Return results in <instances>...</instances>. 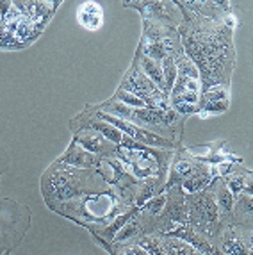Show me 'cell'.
Returning a JSON list of instances; mask_svg holds the SVG:
<instances>
[{"mask_svg":"<svg viewBox=\"0 0 253 255\" xmlns=\"http://www.w3.org/2000/svg\"><path fill=\"white\" fill-rule=\"evenodd\" d=\"M236 204V214L237 216H252L253 213V205H252V196L246 195V196H239Z\"/></svg>","mask_w":253,"mask_h":255,"instance_id":"obj_16","label":"cell"},{"mask_svg":"<svg viewBox=\"0 0 253 255\" xmlns=\"http://www.w3.org/2000/svg\"><path fill=\"white\" fill-rule=\"evenodd\" d=\"M132 139L143 146L148 145V146H159V148H171L173 146V143L168 137H162L159 134H155V132L146 130V128H139L137 125H135V132Z\"/></svg>","mask_w":253,"mask_h":255,"instance_id":"obj_6","label":"cell"},{"mask_svg":"<svg viewBox=\"0 0 253 255\" xmlns=\"http://www.w3.org/2000/svg\"><path fill=\"white\" fill-rule=\"evenodd\" d=\"M102 122H106V124L113 125L114 128H118L122 134L128 137H134V132H135V125L130 124V122H126V120H120V118H114V116L107 115V113H102L100 115Z\"/></svg>","mask_w":253,"mask_h":255,"instance_id":"obj_11","label":"cell"},{"mask_svg":"<svg viewBox=\"0 0 253 255\" xmlns=\"http://www.w3.org/2000/svg\"><path fill=\"white\" fill-rule=\"evenodd\" d=\"M77 20L82 27L89 30H97L104 23V11L98 4L95 2H86L79 7L77 11Z\"/></svg>","mask_w":253,"mask_h":255,"instance_id":"obj_1","label":"cell"},{"mask_svg":"<svg viewBox=\"0 0 253 255\" xmlns=\"http://www.w3.org/2000/svg\"><path fill=\"white\" fill-rule=\"evenodd\" d=\"M221 248L227 255H252L250 243H245L239 236H236L232 230H228L221 239Z\"/></svg>","mask_w":253,"mask_h":255,"instance_id":"obj_5","label":"cell"},{"mask_svg":"<svg viewBox=\"0 0 253 255\" xmlns=\"http://www.w3.org/2000/svg\"><path fill=\"white\" fill-rule=\"evenodd\" d=\"M77 145H80L84 150H88L89 153H98L102 152V148H104V145H106V141H104V137H102L100 132H97L93 128H89V130L86 132H80L79 136H77Z\"/></svg>","mask_w":253,"mask_h":255,"instance_id":"obj_7","label":"cell"},{"mask_svg":"<svg viewBox=\"0 0 253 255\" xmlns=\"http://www.w3.org/2000/svg\"><path fill=\"white\" fill-rule=\"evenodd\" d=\"M5 255H7V254H5Z\"/></svg>","mask_w":253,"mask_h":255,"instance_id":"obj_21","label":"cell"},{"mask_svg":"<svg viewBox=\"0 0 253 255\" xmlns=\"http://www.w3.org/2000/svg\"><path fill=\"white\" fill-rule=\"evenodd\" d=\"M106 109L111 113V116H114V118H120V120H126V122H130L132 118V109L128 106H125V104H122L120 100H116V98H113V102L106 104Z\"/></svg>","mask_w":253,"mask_h":255,"instance_id":"obj_13","label":"cell"},{"mask_svg":"<svg viewBox=\"0 0 253 255\" xmlns=\"http://www.w3.org/2000/svg\"><path fill=\"white\" fill-rule=\"evenodd\" d=\"M234 202H236L234 195L230 193V189L223 184V186L218 189V207H220L223 213H230L232 207H234Z\"/></svg>","mask_w":253,"mask_h":255,"instance_id":"obj_15","label":"cell"},{"mask_svg":"<svg viewBox=\"0 0 253 255\" xmlns=\"http://www.w3.org/2000/svg\"><path fill=\"white\" fill-rule=\"evenodd\" d=\"M41 30L38 27L34 25L32 21L29 18L21 16L20 18V23H18L16 30H14V41H20V43H30L34 38H38V34Z\"/></svg>","mask_w":253,"mask_h":255,"instance_id":"obj_9","label":"cell"},{"mask_svg":"<svg viewBox=\"0 0 253 255\" xmlns=\"http://www.w3.org/2000/svg\"><path fill=\"white\" fill-rule=\"evenodd\" d=\"M61 161L68 162V164L72 166H77V168H89V166H93L97 162L93 157V153H89L88 150H84L80 145H77V143L73 146H70V150L64 153V157Z\"/></svg>","mask_w":253,"mask_h":255,"instance_id":"obj_3","label":"cell"},{"mask_svg":"<svg viewBox=\"0 0 253 255\" xmlns=\"http://www.w3.org/2000/svg\"><path fill=\"white\" fill-rule=\"evenodd\" d=\"M211 179H212L211 170H207V168H198L191 177L182 180V189H184V193L193 195V193L202 191L203 187L211 182Z\"/></svg>","mask_w":253,"mask_h":255,"instance_id":"obj_4","label":"cell"},{"mask_svg":"<svg viewBox=\"0 0 253 255\" xmlns=\"http://www.w3.org/2000/svg\"><path fill=\"white\" fill-rule=\"evenodd\" d=\"M93 128L97 132H100L104 137H107L111 143H114V145H122L123 136H125V134H122V132H120L118 128H114L113 125L106 124V122H102L100 120L98 124H93Z\"/></svg>","mask_w":253,"mask_h":255,"instance_id":"obj_12","label":"cell"},{"mask_svg":"<svg viewBox=\"0 0 253 255\" xmlns=\"http://www.w3.org/2000/svg\"><path fill=\"white\" fill-rule=\"evenodd\" d=\"M166 202H168V200H166L164 195L153 196V198H150V200L143 205V211H146V213H150V214H159V213H162V209H164Z\"/></svg>","mask_w":253,"mask_h":255,"instance_id":"obj_17","label":"cell"},{"mask_svg":"<svg viewBox=\"0 0 253 255\" xmlns=\"http://www.w3.org/2000/svg\"><path fill=\"white\" fill-rule=\"evenodd\" d=\"M135 234H137V223L130 221V223H126L118 234H116V241H126V239L134 238Z\"/></svg>","mask_w":253,"mask_h":255,"instance_id":"obj_19","label":"cell"},{"mask_svg":"<svg viewBox=\"0 0 253 255\" xmlns=\"http://www.w3.org/2000/svg\"><path fill=\"white\" fill-rule=\"evenodd\" d=\"M162 250L166 255H202V252H198L193 245L180 239H169V241H162Z\"/></svg>","mask_w":253,"mask_h":255,"instance_id":"obj_8","label":"cell"},{"mask_svg":"<svg viewBox=\"0 0 253 255\" xmlns=\"http://www.w3.org/2000/svg\"><path fill=\"white\" fill-rule=\"evenodd\" d=\"M0 21H2V16H0Z\"/></svg>","mask_w":253,"mask_h":255,"instance_id":"obj_20","label":"cell"},{"mask_svg":"<svg viewBox=\"0 0 253 255\" xmlns=\"http://www.w3.org/2000/svg\"><path fill=\"white\" fill-rule=\"evenodd\" d=\"M141 73H143L146 79L152 81V84L155 86L157 90L162 91L166 95V88H164V77H162V66H160L159 61H153L146 55H141ZM168 97V95H166Z\"/></svg>","mask_w":253,"mask_h":255,"instance_id":"obj_2","label":"cell"},{"mask_svg":"<svg viewBox=\"0 0 253 255\" xmlns=\"http://www.w3.org/2000/svg\"><path fill=\"white\" fill-rule=\"evenodd\" d=\"M160 66H162V77H164L166 95H169V91L173 90V86H175V82H177V77H178L177 63H175L173 55L164 57V59L160 61Z\"/></svg>","mask_w":253,"mask_h":255,"instance_id":"obj_10","label":"cell"},{"mask_svg":"<svg viewBox=\"0 0 253 255\" xmlns=\"http://www.w3.org/2000/svg\"><path fill=\"white\" fill-rule=\"evenodd\" d=\"M114 98H116V100H120L122 104H125V106H128L130 109H144V107H148L143 98L135 97V95L128 93V91H125V90H120Z\"/></svg>","mask_w":253,"mask_h":255,"instance_id":"obj_14","label":"cell"},{"mask_svg":"<svg viewBox=\"0 0 253 255\" xmlns=\"http://www.w3.org/2000/svg\"><path fill=\"white\" fill-rule=\"evenodd\" d=\"M132 216H134V211L123 214V216H120V218H116V220H114L113 223H111V227H107V229H106V234L109 236V238H114V236L118 234L120 230H122L123 227L126 225V221L130 220Z\"/></svg>","mask_w":253,"mask_h":255,"instance_id":"obj_18","label":"cell"}]
</instances>
